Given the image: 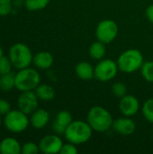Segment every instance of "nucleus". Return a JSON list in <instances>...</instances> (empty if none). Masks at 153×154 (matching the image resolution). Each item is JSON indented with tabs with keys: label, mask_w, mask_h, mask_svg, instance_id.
Listing matches in <instances>:
<instances>
[{
	"label": "nucleus",
	"mask_w": 153,
	"mask_h": 154,
	"mask_svg": "<svg viewBox=\"0 0 153 154\" xmlns=\"http://www.w3.org/2000/svg\"><path fill=\"white\" fill-rule=\"evenodd\" d=\"M40 83L41 76L35 69L28 67L15 73V88L20 92L34 90Z\"/></svg>",
	"instance_id": "39448f33"
},
{
	"label": "nucleus",
	"mask_w": 153,
	"mask_h": 154,
	"mask_svg": "<svg viewBox=\"0 0 153 154\" xmlns=\"http://www.w3.org/2000/svg\"><path fill=\"white\" fill-rule=\"evenodd\" d=\"M50 0H24L25 7L29 11H39L44 9Z\"/></svg>",
	"instance_id": "412c9836"
},
{
	"label": "nucleus",
	"mask_w": 153,
	"mask_h": 154,
	"mask_svg": "<svg viewBox=\"0 0 153 154\" xmlns=\"http://www.w3.org/2000/svg\"><path fill=\"white\" fill-rule=\"evenodd\" d=\"M63 142L59 134H48L42 137L39 143L40 152L45 154L60 153Z\"/></svg>",
	"instance_id": "9d476101"
},
{
	"label": "nucleus",
	"mask_w": 153,
	"mask_h": 154,
	"mask_svg": "<svg viewBox=\"0 0 153 154\" xmlns=\"http://www.w3.org/2000/svg\"><path fill=\"white\" fill-rule=\"evenodd\" d=\"M93 129L87 121L73 120L64 133L67 142L76 145L86 143L92 137Z\"/></svg>",
	"instance_id": "f03ea898"
},
{
	"label": "nucleus",
	"mask_w": 153,
	"mask_h": 154,
	"mask_svg": "<svg viewBox=\"0 0 153 154\" xmlns=\"http://www.w3.org/2000/svg\"><path fill=\"white\" fill-rule=\"evenodd\" d=\"M73 121L72 116L69 111L61 110L57 113L53 123H52V130L55 134L59 135L64 134L65 131L69 127V125Z\"/></svg>",
	"instance_id": "ddd939ff"
},
{
	"label": "nucleus",
	"mask_w": 153,
	"mask_h": 154,
	"mask_svg": "<svg viewBox=\"0 0 153 154\" xmlns=\"http://www.w3.org/2000/svg\"><path fill=\"white\" fill-rule=\"evenodd\" d=\"M141 73L142 78L150 83H153V60L144 61L142 68Z\"/></svg>",
	"instance_id": "4be33fe9"
},
{
	"label": "nucleus",
	"mask_w": 153,
	"mask_h": 154,
	"mask_svg": "<svg viewBox=\"0 0 153 154\" xmlns=\"http://www.w3.org/2000/svg\"><path fill=\"white\" fill-rule=\"evenodd\" d=\"M3 53H4V52H3V49H2V47L0 46V58H1V57H2V56L4 55Z\"/></svg>",
	"instance_id": "7c9ffc66"
},
{
	"label": "nucleus",
	"mask_w": 153,
	"mask_h": 154,
	"mask_svg": "<svg viewBox=\"0 0 153 154\" xmlns=\"http://www.w3.org/2000/svg\"><path fill=\"white\" fill-rule=\"evenodd\" d=\"M40 152L39 144H36L32 142L25 143L22 145V154H36Z\"/></svg>",
	"instance_id": "a878e982"
},
{
	"label": "nucleus",
	"mask_w": 153,
	"mask_h": 154,
	"mask_svg": "<svg viewBox=\"0 0 153 154\" xmlns=\"http://www.w3.org/2000/svg\"><path fill=\"white\" fill-rule=\"evenodd\" d=\"M119 69L117 62L112 59H102L95 66V79L101 82H107L115 79Z\"/></svg>",
	"instance_id": "0eeeda50"
},
{
	"label": "nucleus",
	"mask_w": 153,
	"mask_h": 154,
	"mask_svg": "<svg viewBox=\"0 0 153 154\" xmlns=\"http://www.w3.org/2000/svg\"><path fill=\"white\" fill-rule=\"evenodd\" d=\"M142 113L143 117L149 122L153 124V98L147 99L142 106Z\"/></svg>",
	"instance_id": "5701e85b"
},
{
	"label": "nucleus",
	"mask_w": 153,
	"mask_h": 154,
	"mask_svg": "<svg viewBox=\"0 0 153 154\" xmlns=\"http://www.w3.org/2000/svg\"><path fill=\"white\" fill-rule=\"evenodd\" d=\"M88 52H89V56L91 59L96 60H100L104 59V57L106 53V44L97 40L96 42H94L90 45Z\"/></svg>",
	"instance_id": "6ab92c4d"
},
{
	"label": "nucleus",
	"mask_w": 153,
	"mask_h": 154,
	"mask_svg": "<svg viewBox=\"0 0 153 154\" xmlns=\"http://www.w3.org/2000/svg\"><path fill=\"white\" fill-rule=\"evenodd\" d=\"M112 128L119 134L123 136H128L133 134L136 130L135 122L129 116L119 117L116 120H114Z\"/></svg>",
	"instance_id": "f8f14e48"
},
{
	"label": "nucleus",
	"mask_w": 153,
	"mask_h": 154,
	"mask_svg": "<svg viewBox=\"0 0 153 154\" xmlns=\"http://www.w3.org/2000/svg\"><path fill=\"white\" fill-rule=\"evenodd\" d=\"M12 11V1L11 0H0V15L5 16Z\"/></svg>",
	"instance_id": "bb28decb"
},
{
	"label": "nucleus",
	"mask_w": 153,
	"mask_h": 154,
	"mask_svg": "<svg viewBox=\"0 0 153 154\" xmlns=\"http://www.w3.org/2000/svg\"><path fill=\"white\" fill-rule=\"evenodd\" d=\"M8 57L13 64V67L17 69L30 67L33 60L32 51L23 42H17L12 45L9 49Z\"/></svg>",
	"instance_id": "20e7f679"
},
{
	"label": "nucleus",
	"mask_w": 153,
	"mask_h": 154,
	"mask_svg": "<svg viewBox=\"0 0 153 154\" xmlns=\"http://www.w3.org/2000/svg\"><path fill=\"white\" fill-rule=\"evenodd\" d=\"M12 67H13V64H12L9 57L3 55L0 58V75L11 72Z\"/></svg>",
	"instance_id": "393cba45"
},
{
	"label": "nucleus",
	"mask_w": 153,
	"mask_h": 154,
	"mask_svg": "<svg viewBox=\"0 0 153 154\" xmlns=\"http://www.w3.org/2000/svg\"><path fill=\"white\" fill-rule=\"evenodd\" d=\"M146 16L148 18V20L153 24V5H151L147 7L146 11H145Z\"/></svg>",
	"instance_id": "c756f323"
},
{
	"label": "nucleus",
	"mask_w": 153,
	"mask_h": 154,
	"mask_svg": "<svg viewBox=\"0 0 153 154\" xmlns=\"http://www.w3.org/2000/svg\"><path fill=\"white\" fill-rule=\"evenodd\" d=\"M119 28L117 23L110 19H106L98 23L96 28V37L105 44L115 41L118 35Z\"/></svg>",
	"instance_id": "6e6552de"
},
{
	"label": "nucleus",
	"mask_w": 153,
	"mask_h": 154,
	"mask_svg": "<svg viewBox=\"0 0 153 154\" xmlns=\"http://www.w3.org/2000/svg\"><path fill=\"white\" fill-rule=\"evenodd\" d=\"M54 62L52 54L49 51H43L36 53L33 56L32 63L39 69H49Z\"/></svg>",
	"instance_id": "2eb2a0df"
},
{
	"label": "nucleus",
	"mask_w": 153,
	"mask_h": 154,
	"mask_svg": "<svg viewBox=\"0 0 153 154\" xmlns=\"http://www.w3.org/2000/svg\"><path fill=\"white\" fill-rule=\"evenodd\" d=\"M118 69L124 73H133L141 69L144 60L142 53L137 49H129L123 51L117 60Z\"/></svg>",
	"instance_id": "7ed1b4c3"
},
{
	"label": "nucleus",
	"mask_w": 153,
	"mask_h": 154,
	"mask_svg": "<svg viewBox=\"0 0 153 154\" xmlns=\"http://www.w3.org/2000/svg\"><path fill=\"white\" fill-rule=\"evenodd\" d=\"M50 121V114L47 110L37 108L30 117V124L35 129L44 128Z\"/></svg>",
	"instance_id": "4468645a"
},
{
	"label": "nucleus",
	"mask_w": 153,
	"mask_h": 154,
	"mask_svg": "<svg viewBox=\"0 0 153 154\" xmlns=\"http://www.w3.org/2000/svg\"><path fill=\"white\" fill-rule=\"evenodd\" d=\"M87 122L93 131L104 133L112 128L114 118L111 113L105 107L96 106L89 109L87 115Z\"/></svg>",
	"instance_id": "f257e3e1"
},
{
	"label": "nucleus",
	"mask_w": 153,
	"mask_h": 154,
	"mask_svg": "<svg viewBox=\"0 0 153 154\" xmlns=\"http://www.w3.org/2000/svg\"><path fill=\"white\" fill-rule=\"evenodd\" d=\"M76 75L82 80H90L95 78V67L87 61H80L75 68Z\"/></svg>",
	"instance_id": "f3484780"
},
{
	"label": "nucleus",
	"mask_w": 153,
	"mask_h": 154,
	"mask_svg": "<svg viewBox=\"0 0 153 154\" xmlns=\"http://www.w3.org/2000/svg\"><path fill=\"white\" fill-rule=\"evenodd\" d=\"M15 88V73L9 72L0 75V90L9 92Z\"/></svg>",
	"instance_id": "aec40b11"
},
{
	"label": "nucleus",
	"mask_w": 153,
	"mask_h": 154,
	"mask_svg": "<svg viewBox=\"0 0 153 154\" xmlns=\"http://www.w3.org/2000/svg\"><path fill=\"white\" fill-rule=\"evenodd\" d=\"M39 100L34 90L23 91L18 97L17 106L18 108L26 115H32L38 108Z\"/></svg>",
	"instance_id": "1a4fd4ad"
},
{
	"label": "nucleus",
	"mask_w": 153,
	"mask_h": 154,
	"mask_svg": "<svg viewBox=\"0 0 153 154\" xmlns=\"http://www.w3.org/2000/svg\"><path fill=\"white\" fill-rule=\"evenodd\" d=\"M38 98L42 101H51L55 97V90L53 87L49 84H39L34 89Z\"/></svg>",
	"instance_id": "a211bd4d"
},
{
	"label": "nucleus",
	"mask_w": 153,
	"mask_h": 154,
	"mask_svg": "<svg viewBox=\"0 0 153 154\" xmlns=\"http://www.w3.org/2000/svg\"><path fill=\"white\" fill-rule=\"evenodd\" d=\"M11 105L10 103L4 98H0V115L5 116L11 111Z\"/></svg>",
	"instance_id": "c85d7f7f"
},
{
	"label": "nucleus",
	"mask_w": 153,
	"mask_h": 154,
	"mask_svg": "<svg viewBox=\"0 0 153 154\" xmlns=\"http://www.w3.org/2000/svg\"><path fill=\"white\" fill-rule=\"evenodd\" d=\"M111 90L113 95L117 98H122L123 97L127 95V87L125 86V84L120 81L114 83L111 88Z\"/></svg>",
	"instance_id": "b1692460"
},
{
	"label": "nucleus",
	"mask_w": 153,
	"mask_h": 154,
	"mask_svg": "<svg viewBox=\"0 0 153 154\" xmlns=\"http://www.w3.org/2000/svg\"><path fill=\"white\" fill-rule=\"evenodd\" d=\"M78 151L76 144L71 143L69 142H68L67 143H63L61 150L60 152V154H78Z\"/></svg>",
	"instance_id": "cd10ccee"
},
{
	"label": "nucleus",
	"mask_w": 153,
	"mask_h": 154,
	"mask_svg": "<svg viewBox=\"0 0 153 154\" xmlns=\"http://www.w3.org/2000/svg\"><path fill=\"white\" fill-rule=\"evenodd\" d=\"M22 151L21 143L13 137H5L0 142L1 154H20Z\"/></svg>",
	"instance_id": "dca6fc26"
},
{
	"label": "nucleus",
	"mask_w": 153,
	"mask_h": 154,
	"mask_svg": "<svg viewBox=\"0 0 153 154\" xmlns=\"http://www.w3.org/2000/svg\"><path fill=\"white\" fill-rule=\"evenodd\" d=\"M119 109L124 116L132 117L135 116L140 109V102L133 95H125L120 98Z\"/></svg>",
	"instance_id": "9b49d317"
},
{
	"label": "nucleus",
	"mask_w": 153,
	"mask_h": 154,
	"mask_svg": "<svg viewBox=\"0 0 153 154\" xmlns=\"http://www.w3.org/2000/svg\"><path fill=\"white\" fill-rule=\"evenodd\" d=\"M1 125H2V118H1V115H0V127H1Z\"/></svg>",
	"instance_id": "2f4dec72"
},
{
	"label": "nucleus",
	"mask_w": 153,
	"mask_h": 154,
	"mask_svg": "<svg viewBox=\"0 0 153 154\" xmlns=\"http://www.w3.org/2000/svg\"><path fill=\"white\" fill-rule=\"evenodd\" d=\"M4 125L9 132L14 134H20L25 131L29 126L30 118H28V115L20 109L11 110L5 116Z\"/></svg>",
	"instance_id": "423d86ee"
}]
</instances>
